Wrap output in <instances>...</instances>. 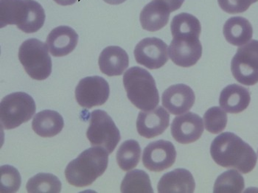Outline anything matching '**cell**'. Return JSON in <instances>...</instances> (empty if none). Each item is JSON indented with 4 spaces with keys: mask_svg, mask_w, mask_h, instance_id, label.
Returning a JSON list of instances; mask_svg holds the SVG:
<instances>
[{
    "mask_svg": "<svg viewBox=\"0 0 258 193\" xmlns=\"http://www.w3.org/2000/svg\"><path fill=\"white\" fill-rule=\"evenodd\" d=\"M210 154L214 162L226 168H235L246 174L252 171L257 157L253 148L231 132L218 136L212 143Z\"/></svg>",
    "mask_w": 258,
    "mask_h": 193,
    "instance_id": "6da1fadb",
    "label": "cell"
},
{
    "mask_svg": "<svg viewBox=\"0 0 258 193\" xmlns=\"http://www.w3.org/2000/svg\"><path fill=\"white\" fill-rule=\"evenodd\" d=\"M44 9L35 0H1V28L17 25L25 33H33L41 29L45 22Z\"/></svg>",
    "mask_w": 258,
    "mask_h": 193,
    "instance_id": "7a4b0ae2",
    "label": "cell"
},
{
    "mask_svg": "<svg viewBox=\"0 0 258 193\" xmlns=\"http://www.w3.org/2000/svg\"><path fill=\"white\" fill-rule=\"evenodd\" d=\"M109 153L99 147H92L70 162L65 170L70 184L77 187L90 186L106 171Z\"/></svg>",
    "mask_w": 258,
    "mask_h": 193,
    "instance_id": "3957f363",
    "label": "cell"
},
{
    "mask_svg": "<svg viewBox=\"0 0 258 193\" xmlns=\"http://www.w3.org/2000/svg\"><path fill=\"white\" fill-rule=\"evenodd\" d=\"M123 85L129 100L139 109L150 111L158 106L159 95L155 80L145 69H128L123 76Z\"/></svg>",
    "mask_w": 258,
    "mask_h": 193,
    "instance_id": "277c9868",
    "label": "cell"
},
{
    "mask_svg": "<svg viewBox=\"0 0 258 193\" xmlns=\"http://www.w3.org/2000/svg\"><path fill=\"white\" fill-rule=\"evenodd\" d=\"M48 47L37 39L24 41L19 49V59L28 76L36 81L47 79L52 73Z\"/></svg>",
    "mask_w": 258,
    "mask_h": 193,
    "instance_id": "5b68a950",
    "label": "cell"
},
{
    "mask_svg": "<svg viewBox=\"0 0 258 193\" xmlns=\"http://www.w3.org/2000/svg\"><path fill=\"white\" fill-rule=\"evenodd\" d=\"M36 111L33 97L25 92H14L3 98L0 104L2 128L11 130L33 118Z\"/></svg>",
    "mask_w": 258,
    "mask_h": 193,
    "instance_id": "8992f818",
    "label": "cell"
},
{
    "mask_svg": "<svg viewBox=\"0 0 258 193\" xmlns=\"http://www.w3.org/2000/svg\"><path fill=\"white\" fill-rule=\"evenodd\" d=\"M87 137L92 147H99L111 154L120 141V133L111 116L103 110H95L90 114Z\"/></svg>",
    "mask_w": 258,
    "mask_h": 193,
    "instance_id": "52a82bcc",
    "label": "cell"
},
{
    "mask_svg": "<svg viewBox=\"0 0 258 193\" xmlns=\"http://www.w3.org/2000/svg\"><path fill=\"white\" fill-rule=\"evenodd\" d=\"M232 76L238 82L245 86L258 83V41L251 40L241 46L231 62Z\"/></svg>",
    "mask_w": 258,
    "mask_h": 193,
    "instance_id": "ba28073f",
    "label": "cell"
},
{
    "mask_svg": "<svg viewBox=\"0 0 258 193\" xmlns=\"http://www.w3.org/2000/svg\"><path fill=\"white\" fill-rule=\"evenodd\" d=\"M109 84L100 76L83 78L76 89L78 103L88 109L104 104L109 99Z\"/></svg>",
    "mask_w": 258,
    "mask_h": 193,
    "instance_id": "9c48e42d",
    "label": "cell"
},
{
    "mask_svg": "<svg viewBox=\"0 0 258 193\" xmlns=\"http://www.w3.org/2000/svg\"><path fill=\"white\" fill-rule=\"evenodd\" d=\"M174 145L166 140H159L150 143L145 148L143 163L150 171L162 172L170 168L176 162Z\"/></svg>",
    "mask_w": 258,
    "mask_h": 193,
    "instance_id": "30bf717a",
    "label": "cell"
},
{
    "mask_svg": "<svg viewBox=\"0 0 258 193\" xmlns=\"http://www.w3.org/2000/svg\"><path fill=\"white\" fill-rule=\"evenodd\" d=\"M168 45L158 38H146L135 49L136 61L149 70L162 68L168 60Z\"/></svg>",
    "mask_w": 258,
    "mask_h": 193,
    "instance_id": "8fae6325",
    "label": "cell"
},
{
    "mask_svg": "<svg viewBox=\"0 0 258 193\" xmlns=\"http://www.w3.org/2000/svg\"><path fill=\"white\" fill-rule=\"evenodd\" d=\"M172 61L181 68H190L202 55V46L197 38H173L169 47Z\"/></svg>",
    "mask_w": 258,
    "mask_h": 193,
    "instance_id": "7c38bea8",
    "label": "cell"
},
{
    "mask_svg": "<svg viewBox=\"0 0 258 193\" xmlns=\"http://www.w3.org/2000/svg\"><path fill=\"white\" fill-rule=\"evenodd\" d=\"M203 132V120L200 116L192 112L176 116L171 124V135L181 144L197 141Z\"/></svg>",
    "mask_w": 258,
    "mask_h": 193,
    "instance_id": "4fadbf2b",
    "label": "cell"
},
{
    "mask_svg": "<svg viewBox=\"0 0 258 193\" xmlns=\"http://www.w3.org/2000/svg\"><path fill=\"white\" fill-rule=\"evenodd\" d=\"M170 123V114L162 106L141 111L137 119V130L142 137L152 139L164 133Z\"/></svg>",
    "mask_w": 258,
    "mask_h": 193,
    "instance_id": "5bb4252c",
    "label": "cell"
},
{
    "mask_svg": "<svg viewBox=\"0 0 258 193\" xmlns=\"http://www.w3.org/2000/svg\"><path fill=\"white\" fill-rule=\"evenodd\" d=\"M196 97L194 90L185 84L168 88L162 94V106L173 115L187 112L194 106Z\"/></svg>",
    "mask_w": 258,
    "mask_h": 193,
    "instance_id": "9a60e30c",
    "label": "cell"
},
{
    "mask_svg": "<svg viewBox=\"0 0 258 193\" xmlns=\"http://www.w3.org/2000/svg\"><path fill=\"white\" fill-rule=\"evenodd\" d=\"M79 42V35L69 26H59L49 33L47 45L52 56L63 57L71 53Z\"/></svg>",
    "mask_w": 258,
    "mask_h": 193,
    "instance_id": "2e32d148",
    "label": "cell"
},
{
    "mask_svg": "<svg viewBox=\"0 0 258 193\" xmlns=\"http://www.w3.org/2000/svg\"><path fill=\"white\" fill-rule=\"evenodd\" d=\"M196 188L192 174L186 169L178 168L165 174L157 186L160 193H192Z\"/></svg>",
    "mask_w": 258,
    "mask_h": 193,
    "instance_id": "e0dca14e",
    "label": "cell"
},
{
    "mask_svg": "<svg viewBox=\"0 0 258 193\" xmlns=\"http://www.w3.org/2000/svg\"><path fill=\"white\" fill-rule=\"evenodd\" d=\"M170 13L171 10L166 3L154 0L146 5L140 13V23L144 30L158 31L168 23Z\"/></svg>",
    "mask_w": 258,
    "mask_h": 193,
    "instance_id": "ac0fdd59",
    "label": "cell"
},
{
    "mask_svg": "<svg viewBox=\"0 0 258 193\" xmlns=\"http://www.w3.org/2000/svg\"><path fill=\"white\" fill-rule=\"evenodd\" d=\"M98 63L103 74L109 77L119 76L128 68V55L121 47L110 46L102 51Z\"/></svg>",
    "mask_w": 258,
    "mask_h": 193,
    "instance_id": "d6986e66",
    "label": "cell"
},
{
    "mask_svg": "<svg viewBox=\"0 0 258 193\" xmlns=\"http://www.w3.org/2000/svg\"><path fill=\"white\" fill-rule=\"evenodd\" d=\"M250 101L249 91L238 84H231L224 88L219 97L220 106L230 114H238L244 111Z\"/></svg>",
    "mask_w": 258,
    "mask_h": 193,
    "instance_id": "ffe728a7",
    "label": "cell"
},
{
    "mask_svg": "<svg viewBox=\"0 0 258 193\" xmlns=\"http://www.w3.org/2000/svg\"><path fill=\"white\" fill-rule=\"evenodd\" d=\"M224 37L229 44L241 47L251 41L253 28L249 21L241 17L229 19L224 25Z\"/></svg>",
    "mask_w": 258,
    "mask_h": 193,
    "instance_id": "44dd1931",
    "label": "cell"
},
{
    "mask_svg": "<svg viewBox=\"0 0 258 193\" xmlns=\"http://www.w3.org/2000/svg\"><path fill=\"white\" fill-rule=\"evenodd\" d=\"M64 126L63 117L52 110H44L36 114L32 122V127L36 135L41 137H55Z\"/></svg>",
    "mask_w": 258,
    "mask_h": 193,
    "instance_id": "7402d4cb",
    "label": "cell"
},
{
    "mask_svg": "<svg viewBox=\"0 0 258 193\" xmlns=\"http://www.w3.org/2000/svg\"><path fill=\"white\" fill-rule=\"evenodd\" d=\"M173 38L200 37L202 26L197 17L187 13L175 16L170 25Z\"/></svg>",
    "mask_w": 258,
    "mask_h": 193,
    "instance_id": "603a6c76",
    "label": "cell"
},
{
    "mask_svg": "<svg viewBox=\"0 0 258 193\" xmlns=\"http://www.w3.org/2000/svg\"><path fill=\"white\" fill-rule=\"evenodd\" d=\"M123 193H153L149 175L141 170H134L127 173L120 186Z\"/></svg>",
    "mask_w": 258,
    "mask_h": 193,
    "instance_id": "cb8c5ba5",
    "label": "cell"
},
{
    "mask_svg": "<svg viewBox=\"0 0 258 193\" xmlns=\"http://www.w3.org/2000/svg\"><path fill=\"white\" fill-rule=\"evenodd\" d=\"M141 156V148L138 142L129 140L119 146L116 159L119 167L123 171H129L139 164Z\"/></svg>",
    "mask_w": 258,
    "mask_h": 193,
    "instance_id": "d4e9b609",
    "label": "cell"
},
{
    "mask_svg": "<svg viewBox=\"0 0 258 193\" xmlns=\"http://www.w3.org/2000/svg\"><path fill=\"white\" fill-rule=\"evenodd\" d=\"M26 188L30 193H57L61 191V183L53 174L41 173L30 178Z\"/></svg>",
    "mask_w": 258,
    "mask_h": 193,
    "instance_id": "484cf974",
    "label": "cell"
},
{
    "mask_svg": "<svg viewBox=\"0 0 258 193\" xmlns=\"http://www.w3.org/2000/svg\"><path fill=\"white\" fill-rule=\"evenodd\" d=\"M245 187L243 176L235 170H227L220 175L215 182L213 192L240 193Z\"/></svg>",
    "mask_w": 258,
    "mask_h": 193,
    "instance_id": "4316f807",
    "label": "cell"
},
{
    "mask_svg": "<svg viewBox=\"0 0 258 193\" xmlns=\"http://www.w3.org/2000/svg\"><path fill=\"white\" fill-rule=\"evenodd\" d=\"M204 121L205 128L208 132L213 135H218L227 127V114L219 107H212L205 112Z\"/></svg>",
    "mask_w": 258,
    "mask_h": 193,
    "instance_id": "83f0119b",
    "label": "cell"
},
{
    "mask_svg": "<svg viewBox=\"0 0 258 193\" xmlns=\"http://www.w3.org/2000/svg\"><path fill=\"white\" fill-rule=\"evenodd\" d=\"M22 178L20 172L11 165H3L0 168V188L1 192H17L20 188Z\"/></svg>",
    "mask_w": 258,
    "mask_h": 193,
    "instance_id": "f1b7e54d",
    "label": "cell"
},
{
    "mask_svg": "<svg viewBox=\"0 0 258 193\" xmlns=\"http://www.w3.org/2000/svg\"><path fill=\"white\" fill-rule=\"evenodd\" d=\"M258 0H218L221 9L227 14H240L248 10V8Z\"/></svg>",
    "mask_w": 258,
    "mask_h": 193,
    "instance_id": "f546056e",
    "label": "cell"
},
{
    "mask_svg": "<svg viewBox=\"0 0 258 193\" xmlns=\"http://www.w3.org/2000/svg\"><path fill=\"white\" fill-rule=\"evenodd\" d=\"M158 1H162L166 3L170 10H171V12L179 10L183 3H184V0H158Z\"/></svg>",
    "mask_w": 258,
    "mask_h": 193,
    "instance_id": "4dcf8cb0",
    "label": "cell"
},
{
    "mask_svg": "<svg viewBox=\"0 0 258 193\" xmlns=\"http://www.w3.org/2000/svg\"><path fill=\"white\" fill-rule=\"evenodd\" d=\"M57 4L60 5L62 6H72L75 4L76 2L80 1V0H54Z\"/></svg>",
    "mask_w": 258,
    "mask_h": 193,
    "instance_id": "1f68e13d",
    "label": "cell"
},
{
    "mask_svg": "<svg viewBox=\"0 0 258 193\" xmlns=\"http://www.w3.org/2000/svg\"><path fill=\"white\" fill-rule=\"evenodd\" d=\"M105 3H108L109 5H112V6H117V5H120L123 3L126 0H103Z\"/></svg>",
    "mask_w": 258,
    "mask_h": 193,
    "instance_id": "d6a6232c",
    "label": "cell"
},
{
    "mask_svg": "<svg viewBox=\"0 0 258 193\" xmlns=\"http://www.w3.org/2000/svg\"><path fill=\"white\" fill-rule=\"evenodd\" d=\"M257 154H258V151H257Z\"/></svg>",
    "mask_w": 258,
    "mask_h": 193,
    "instance_id": "836d02e7",
    "label": "cell"
}]
</instances>
